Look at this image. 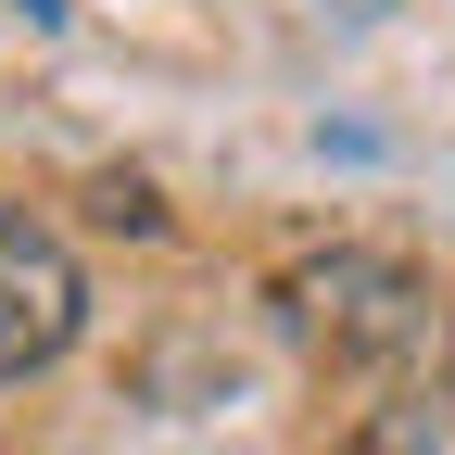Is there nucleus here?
Returning a JSON list of instances; mask_svg holds the SVG:
<instances>
[{"label": "nucleus", "instance_id": "nucleus-1", "mask_svg": "<svg viewBox=\"0 0 455 455\" xmlns=\"http://www.w3.org/2000/svg\"><path fill=\"white\" fill-rule=\"evenodd\" d=\"M291 304H304V341L341 355V367H379V355H418V341H430V291H418L392 253H329V266H304Z\"/></svg>", "mask_w": 455, "mask_h": 455}, {"label": "nucleus", "instance_id": "nucleus-2", "mask_svg": "<svg viewBox=\"0 0 455 455\" xmlns=\"http://www.w3.org/2000/svg\"><path fill=\"white\" fill-rule=\"evenodd\" d=\"M76 316H89V278H76V253L51 241L38 215H0V379L51 367V355L76 341Z\"/></svg>", "mask_w": 455, "mask_h": 455}, {"label": "nucleus", "instance_id": "nucleus-3", "mask_svg": "<svg viewBox=\"0 0 455 455\" xmlns=\"http://www.w3.org/2000/svg\"><path fill=\"white\" fill-rule=\"evenodd\" d=\"M355 455H455V379H430V392H392V405H367Z\"/></svg>", "mask_w": 455, "mask_h": 455}, {"label": "nucleus", "instance_id": "nucleus-4", "mask_svg": "<svg viewBox=\"0 0 455 455\" xmlns=\"http://www.w3.org/2000/svg\"><path fill=\"white\" fill-rule=\"evenodd\" d=\"M26 13H38V26H51V13H64V0H26Z\"/></svg>", "mask_w": 455, "mask_h": 455}, {"label": "nucleus", "instance_id": "nucleus-5", "mask_svg": "<svg viewBox=\"0 0 455 455\" xmlns=\"http://www.w3.org/2000/svg\"><path fill=\"white\" fill-rule=\"evenodd\" d=\"M443 379H455V367H443Z\"/></svg>", "mask_w": 455, "mask_h": 455}]
</instances>
